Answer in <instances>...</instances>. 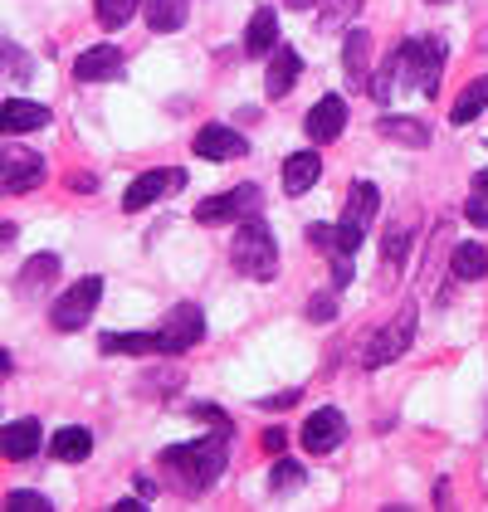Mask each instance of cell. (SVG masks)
<instances>
[{"label": "cell", "instance_id": "30bf717a", "mask_svg": "<svg viewBox=\"0 0 488 512\" xmlns=\"http://www.w3.org/2000/svg\"><path fill=\"white\" fill-rule=\"evenodd\" d=\"M410 337H415V313H401L391 327H381V332L366 342L362 361H366V366H391V361L410 347Z\"/></svg>", "mask_w": 488, "mask_h": 512}, {"label": "cell", "instance_id": "f1b7e54d", "mask_svg": "<svg viewBox=\"0 0 488 512\" xmlns=\"http://www.w3.org/2000/svg\"><path fill=\"white\" fill-rule=\"evenodd\" d=\"M357 10H362V0H323V10H318V30H337V25H347Z\"/></svg>", "mask_w": 488, "mask_h": 512}, {"label": "cell", "instance_id": "44dd1931", "mask_svg": "<svg viewBox=\"0 0 488 512\" xmlns=\"http://www.w3.org/2000/svg\"><path fill=\"white\" fill-rule=\"evenodd\" d=\"M376 205H381V191H376L371 181H352V191H347V210H342V220H347V225H357V230H366V225L376 220Z\"/></svg>", "mask_w": 488, "mask_h": 512}, {"label": "cell", "instance_id": "1f68e13d", "mask_svg": "<svg viewBox=\"0 0 488 512\" xmlns=\"http://www.w3.org/2000/svg\"><path fill=\"white\" fill-rule=\"evenodd\" d=\"M406 249H410V230L406 225H391V230H386V269H401Z\"/></svg>", "mask_w": 488, "mask_h": 512}, {"label": "cell", "instance_id": "74e56055", "mask_svg": "<svg viewBox=\"0 0 488 512\" xmlns=\"http://www.w3.org/2000/svg\"><path fill=\"white\" fill-rule=\"evenodd\" d=\"M347 283H352V264L342 254V259H332V288H347Z\"/></svg>", "mask_w": 488, "mask_h": 512}, {"label": "cell", "instance_id": "60d3db41", "mask_svg": "<svg viewBox=\"0 0 488 512\" xmlns=\"http://www.w3.org/2000/svg\"><path fill=\"white\" fill-rule=\"evenodd\" d=\"M137 498H142V503H147V498H157V483H152V478H142V473H137Z\"/></svg>", "mask_w": 488, "mask_h": 512}, {"label": "cell", "instance_id": "836d02e7", "mask_svg": "<svg viewBox=\"0 0 488 512\" xmlns=\"http://www.w3.org/2000/svg\"><path fill=\"white\" fill-rule=\"evenodd\" d=\"M308 317H313V322H332V317H337V288H332V293H313V298H308Z\"/></svg>", "mask_w": 488, "mask_h": 512}, {"label": "cell", "instance_id": "603a6c76", "mask_svg": "<svg viewBox=\"0 0 488 512\" xmlns=\"http://www.w3.org/2000/svg\"><path fill=\"white\" fill-rule=\"evenodd\" d=\"M142 5V15H147V25L157 30V35H171V30H181L186 25V0H137Z\"/></svg>", "mask_w": 488, "mask_h": 512}, {"label": "cell", "instance_id": "f6af8a7d", "mask_svg": "<svg viewBox=\"0 0 488 512\" xmlns=\"http://www.w3.org/2000/svg\"><path fill=\"white\" fill-rule=\"evenodd\" d=\"M15 239V225H0V244H10Z\"/></svg>", "mask_w": 488, "mask_h": 512}, {"label": "cell", "instance_id": "6da1fadb", "mask_svg": "<svg viewBox=\"0 0 488 512\" xmlns=\"http://www.w3.org/2000/svg\"><path fill=\"white\" fill-rule=\"evenodd\" d=\"M225 454H230V425H215V430L196 439V444H176V449H162V469L171 473V483L196 498L205 493L220 473H225Z\"/></svg>", "mask_w": 488, "mask_h": 512}, {"label": "cell", "instance_id": "4fadbf2b", "mask_svg": "<svg viewBox=\"0 0 488 512\" xmlns=\"http://www.w3.org/2000/svg\"><path fill=\"white\" fill-rule=\"evenodd\" d=\"M122 74V49L118 44H93L74 59V79L79 83H103V79H118Z\"/></svg>", "mask_w": 488, "mask_h": 512}, {"label": "cell", "instance_id": "4316f807", "mask_svg": "<svg viewBox=\"0 0 488 512\" xmlns=\"http://www.w3.org/2000/svg\"><path fill=\"white\" fill-rule=\"evenodd\" d=\"M488 103V79H474L459 98H454V127H464V122H474L479 113H484Z\"/></svg>", "mask_w": 488, "mask_h": 512}, {"label": "cell", "instance_id": "8992f818", "mask_svg": "<svg viewBox=\"0 0 488 512\" xmlns=\"http://www.w3.org/2000/svg\"><path fill=\"white\" fill-rule=\"evenodd\" d=\"M342 434H347V415H342L337 405H323V410H313V415L303 420L298 439H303L308 454H332V449L342 444Z\"/></svg>", "mask_w": 488, "mask_h": 512}, {"label": "cell", "instance_id": "ee69618b", "mask_svg": "<svg viewBox=\"0 0 488 512\" xmlns=\"http://www.w3.org/2000/svg\"><path fill=\"white\" fill-rule=\"evenodd\" d=\"M5 376H10V352L0 347V381H5Z\"/></svg>", "mask_w": 488, "mask_h": 512}, {"label": "cell", "instance_id": "e0dca14e", "mask_svg": "<svg viewBox=\"0 0 488 512\" xmlns=\"http://www.w3.org/2000/svg\"><path fill=\"white\" fill-rule=\"evenodd\" d=\"M274 49H279V15L264 5V10H254V15H249V30H244V54H249V59H259V54L269 59Z\"/></svg>", "mask_w": 488, "mask_h": 512}, {"label": "cell", "instance_id": "cb8c5ba5", "mask_svg": "<svg viewBox=\"0 0 488 512\" xmlns=\"http://www.w3.org/2000/svg\"><path fill=\"white\" fill-rule=\"evenodd\" d=\"M308 239H313L318 249H337V254H352V249L362 244V230L342 220V225H313V230H308Z\"/></svg>", "mask_w": 488, "mask_h": 512}, {"label": "cell", "instance_id": "277c9868", "mask_svg": "<svg viewBox=\"0 0 488 512\" xmlns=\"http://www.w3.org/2000/svg\"><path fill=\"white\" fill-rule=\"evenodd\" d=\"M98 298H103V278L98 274L79 278L74 288H64V298H54L49 322H54L59 332H79V327H88V317H93V308H98Z\"/></svg>", "mask_w": 488, "mask_h": 512}, {"label": "cell", "instance_id": "f546056e", "mask_svg": "<svg viewBox=\"0 0 488 512\" xmlns=\"http://www.w3.org/2000/svg\"><path fill=\"white\" fill-rule=\"evenodd\" d=\"M137 15V0H98V25L103 30H122Z\"/></svg>", "mask_w": 488, "mask_h": 512}, {"label": "cell", "instance_id": "8d00e7d4", "mask_svg": "<svg viewBox=\"0 0 488 512\" xmlns=\"http://www.w3.org/2000/svg\"><path fill=\"white\" fill-rule=\"evenodd\" d=\"M191 415H196V420H205V425H230V415H225L220 405H191Z\"/></svg>", "mask_w": 488, "mask_h": 512}, {"label": "cell", "instance_id": "f35d334b", "mask_svg": "<svg viewBox=\"0 0 488 512\" xmlns=\"http://www.w3.org/2000/svg\"><path fill=\"white\" fill-rule=\"evenodd\" d=\"M298 395H303V391H279V395H269V400H264V410H288V405H298Z\"/></svg>", "mask_w": 488, "mask_h": 512}, {"label": "cell", "instance_id": "7c38bea8", "mask_svg": "<svg viewBox=\"0 0 488 512\" xmlns=\"http://www.w3.org/2000/svg\"><path fill=\"white\" fill-rule=\"evenodd\" d=\"M347 132V98H337V93H327L313 103V113H308V137L323 147V142H337Z\"/></svg>", "mask_w": 488, "mask_h": 512}, {"label": "cell", "instance_id": "2e32d148", "mask_svg": "<svg viewBox=\"0 0 488 512\" xmlns=\"http://www.w3.org/2000/svg\"><path fill=\"white\" fill-rule=\"evenodd\" d=\"M40 454V420H10L0 430V459H35Z\"/></svg>", "mask_w": 488, "mask_h": 512}, {"label": "cell", "instance_id": "484cf974", "mask_svg": "<svg viewBox=\"0 0 488 512\" xmlns=\"http://www.w3.org/2000/svg\"><path fill=\"white\" fill-rule=\"evenodd\" d=\"M54 274H59V259H54V254H35V259L25 264V274H20V293L30 298V293L49 288V283H54Z\"/></svg>", "mask_w": 488, "mask_h": 512}, {"label": "cell", "instance_id": "ab89813d", "mask_svg": "<svg viewBox=\"0 0 488 512\" xmlns=\"http://www.w3.org/2000/svg\"><path fill=\"white\" fill-rule=\"evenodd\" d=\"M284 444H288L284 430H269V434H264V449H269V454H284Z\"/></svg>", "mask_w": 488, "mask_h": 512}, {"label": "cell", "instance_id": "7a4b0ae2", "mask_svg": "<svg viewBox=\"0 0 488 512\" xmlns=\"http://www.w3.org/2000/svg\"><path fill=\"white\" fill-rule=\"evenodd\" d=\"M230 264L244 278H259V283H269V278L279 274V244H274L269 225L259 215L240 220V235L230 239Z\"/></svg>", "mask_w": 488, "mask_h": 512}, {"label": "cell", "instance_id": "7dc6e473", "mask_svg": "<svg viewBox=\"0 0 488 512\" xmlns=\"http://www.w3.org/2000/svg\"><path fill=\"white\" fill-rule=\"evenodd\" d=\"M430 5H445V0H430Z\"/></svg>", "mask_w": 488, "mask_h": 512}, {"label": "cell", "instance_id": "9a60e30c", "mask_svg": "<svg viewBox=\"0 0 488 512\" xmlns=\"http://www.w3.org/2000/svg\"><path fill=\"white\" fill-rule=\"evenodd\" d=\"M298 74H303V59H298V49H274L269 54V74H264V93L269 98H288L293 93V83H298Z\"/></svg>", "mask_w": 488, "mask_h": 512}, {"label": "cell", "instance_id": "3957f363", "mask_svg": "<svg viewBox=\"0 0 488 512\" xmlns=\"http://www.w3.org/2000/svg\"><path fill=\"white\" fill-rule=\"evenodd\" d=\"M445 54H449L445 40H435V35H415V40H406L401 49H396V69L406 74V83H420L425 98H435V93H440Z\"/></svg>", "mask_w": 488, "mask_h": 512}, {"label": "cell", "instance_id": "d4e9b609", "mask_svg": "<svg viewBox=\"0 0 488 512\" xmlns=\"http://www.w3.org/2000/svg\"><path fill=\"white\" fill-rule=\"evenodd\" d=\"M449 274H459V278H484L488 274V249L484 244H459L454 254H449Z\"/></svg>", "mask_w": 488, "mask_h": 512}, {"label": "cell", "instance_id": "b9f144b4", "mask_svg": "<svg viewBox=\"0 0 488 512\" xmlns=\"http://www.w3.org/2000/svg\"><path fill=\"white\" fill-rule=\"evenodd\" d=\"M113 512H142V498H122V503H113Z\"/></svg>", "mask_w": 488, "mask_h": 512}, {"label": "cell", "instance_id": "83f0119b", "mask_svg": "<svg viewBox=\"0 0 488 512\" xmlns=\"http://www.w3.org/2000/svg\"><path fill=\"white\" fill-rule=\"evenodd\" d=\"M381 132H386V137H396V142H406V147H425V142H430V127H425V122L396 118V113H391V118H381Z\"/></svg>", "mask_w": 488, "mask_h": 512}, {"label": "cell", "instance_id": "e575fe53", "mask_svg": "<svg viewBox=\"0 0 488 512\" xmlns=\"http://www.w3.org/2000/svg\"><path fill=\"white\" fill-rule=\"evenodd\" d=\"M269 483H274V493H288L293 483H303V469H298L293 459H279V464H274V478H269Z\"/></svg>", "mask_w": 488, "mask_h": 512}, {"label": "cell", "instance_id": "ffe728a7", "mask_svg": "<svg viewBox=\"0 0 488 512\" xmlns=\"http://www.w3.org/2000/svg\"><path fill=\"white\" fill-rule=\"evenodd\" d=\"M371 44H376V40H371L366 30H352V35L342 40V69H347V83H352V88H366V79H371V74H366Z\"/></svg>", "mask_w": 488, "mask_h": 512}, {"label": "cell", "instance_id": "d590c367", "mask_svg": "<svg viewBox=\"0 0 488 512\" xmlns=\"http://www.w3.org/2000/svg\"><path fill=\"white\" fill-rule=\"evenodd\" d=\"M464 215H469V225H479V230H488V196H479V191H474V200L464 205Z\"/></svg>", "mask_w": 488, "mask_h": 512}, {"label": "cell", "instance_id": "9c48e42d", "mask_svg": "<svg viewBox=\"0 0 488 512\" xmlns=\"http://www.w3.org/2000/svg\"><path fill=\"white\" fill-rule=\"evenodd\" d=\"M181 186H186V171H176V166H166V171H142V176L127 186L122 210H147V205H157L166 191H181Z\"/></svg>", "mask_w": 488, "mask_h": 512}, {"label": "cell", "instance_id": "ba28073f", "mask_svg": "<svg viewBox=\"0 0 488 512\" xmlns=\"http://www.w3.org/2000/svg\"><path fill=\"white\" fill-rule=\"evenodd\" d=\"M44 181L40 152H0V191L5 196H25Z\"/></svg>", "mask_w": 488, "mask_h": 512}, {"label": "cell", "instance_id": "8fae6325", "mask_svg": "<svg viewBox=\"0 0 488 512\" xmlns=\"http://www.w3.org/2000/svg\"><path fill=\"white\" fill-rule=\"evenodd\" d=\"M196 157L201 161H240L244 152H249V142H244L235 127H220V122H210V127H201L196 132Z\"/></svg>", "mask_w": 488, "mask_h": 512}, {"label": "cell", "instance_id": "4dcf8cb0", "mask_svg": "<svg viewBox=\"0 0 488 512\" xmlns=\"http://www.w3.org/2000/svg\"><path fill=\"white\" fill-rule=\"evenodd\" d=\"M30 54L25 49H15V44H5L0 40V74H10V79H30Z\"/></svg>", "mask_w": 488, "mask_h": 512}, {"label": "cell", "instance_id": "bcb514c9", "mask_svg": "<svg viewBox=\"0 0 488 512\" xmlns=\"http://www.w3.org/2000/svg\"><path fill=\"white\" fill-rule=\"evenodd\" d=\"M284 5H293V10H308V5H318V0H284Z\"/></svg>", "mask_w": 488, "mask_h": 512}, {"label": "cell", "instance_id": "d6986e66", "mask_svg": "<svg viewBox=\"0 0 488 512\" xmlns=\"http://www.w3.org/2000/svg\"><path fill=\"white\" fill-rule=\"evenodd\" d=\"M49 454L59 464H83L93 454V434L83 430V425H64V430H54V439H49Z\"/></svg>", "mask_w": 488, "mask_h": 512}, {"label": "cell", "instance_id": "7402d4cb", "mask_svg": "<svg viewBox=\"0 0 488 512\" xmlns=\"http://www.w3.org/2000/svg\"><path fill=\"white\" fill-rule=\"evenodd\" d=\"M98 347L108 356H147V352H162V337L157 332H103Z\"/></svg>", "mask_w": 488, "mask_h": 512}, {"label": "cell", "instance_id": "ac0fdd59", "mask_svg": "<svg viewBox=\"0 0 488 512\" xmlns=\"http://www.w3.org/2000/svg\"><path fill=\"white\" fill-rule=\"evenodd\" d=\"M318 176H323V157H318V152H293V157L284 161V191L288 196L313 191V186H318Z\"/></svg>", "mask_w": 488, "mask_h": 512}, {"label": "cell", "instance_id": "5bb4252c", "mask_svg": "<svg viewBox=\"0 0 488 512\" xmlns=\"http://www.w3.org/2000/svg\"><path fill=\"white\" fill-rule=\"evenodd\" d=\"M40 127H49V108H44V103H30V98H10V103H0V132H5V137L40 132Z\"/></svg>", "mask_w": 488, "mask_h": 512}, {"label": "cell", "instance_id": "d6a6232c", "mask_svg": "<svg viewBox=\"0 0 488 512\" xmlns=\"http://www.w3.org/2000/svg\"><path fill=\"white\" fill-rule=\"evenodd\" d=\"M5 508L10 512H49V498H44V493H30V488H15V493H5Z\"/></svg>", "mask_w": 488, "mask_h": 512}, {"label": "cell", "instance_id": "7bdbcfd3", "mask_svg": "<svg viewBox=\"0 0 488 512\" xmlns=\"http://www.w3.org/2000/svg\"><path fill=\"white\" fill-rule=\"evenodd\" d=\"M474 191H479V196H488V171H479V176H474Z\"/></svg>", "mask_w": 488, "mask_h": 512}, {"label": "cell", "instance_id": "52a82bcc", "mask_svg": "<svg viewBox=\"0 0 488 512\" xmlns=\"http://www.w3.org/2000/svg\"><path fill=\"white\" fill-rule=\"evenodd\" d=\"M162 337V352L166 356H176V352H186V347H196L205 337V317L196 303H181V308H171L166 313V327L157 332Z\"/></svg>", "mask_w": 488, "mask_h": 512}, {"label": "cell", "instance_id": "5b68a950", "mask_svg": "<svg viewBox=\"0 0 488 512\" xmlns=\"http://www.w3.org/2000/svg\"><path fill=\"white\" fill-rule=\"evenodd\" d=\"M249 215H264V191L254 181H244L225 196H210L196 205V220L201 225H230V220H249Z\"/></svg>", "mask_w": 488, "mask_h": 512}]
</instances>
